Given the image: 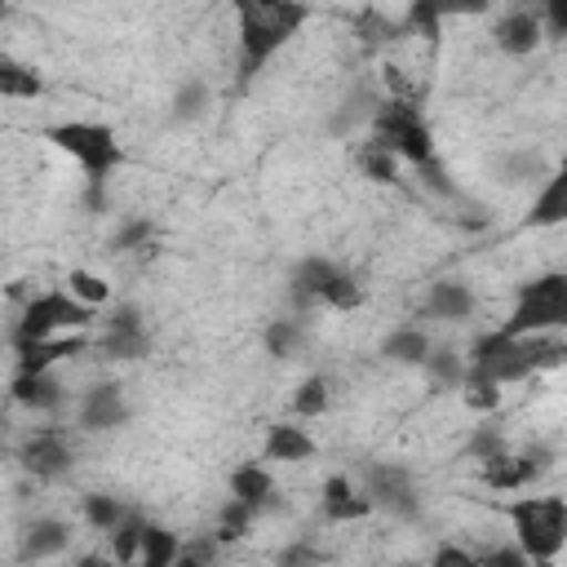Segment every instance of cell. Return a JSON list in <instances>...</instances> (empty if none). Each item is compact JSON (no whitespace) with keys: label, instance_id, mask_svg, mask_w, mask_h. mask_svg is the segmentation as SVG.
Here are the masks:
<instances>
[{"label":"cell","instance_id":"6","mask_svg":"<svg viewBox=\"0 0 567 567\" xmlns=\"http://www.w3.org/2000/svg\"><path fill=\"white\" fill-rule=\"evenodd\" d=\"M372 137L385 142V146H390L399 159H408L412 168L439 159L434 133H430V124L421 120V111H416L408 97H390V102H381V111H377V120H372Z\"/></svg>","mask_w":567,"mask_h":567},{"label":"cell","instance_id":"5","mask_svg":"<svg viewBox=\"0 0 567 567\" xmlns=\"http://www.w3.org/2000/svg\"><path fill=\"white\" fill-rule=\"evenodd\" d=\"M505 514L514 527V545L532 563H549L567 545V501L563 496H518L505 505Z\"/></svg>","mask_w":567,"mask_h":567},{"label":"cell","instance_id":"21","mask_svg":"<svg viewBox=\"0 0 567 567\" xmlns=\"http://www.w3.org/2000/svg\"><path fill=\"white\" fill-rule=\"evenodd\" d=\"M266 461H310L315 456V439L301 425H270L266 430Z\"/></svg>","mask_w":567,"mask_h":567},{"label":"cell","instance_id":"20","mask_svg":"<svg viewBox=\"0 0 567 567\" xmlns=\"http://www.w3.org/2000/svg\"><path fill=\"white\" fill-rule=\"evenodd\" d=\"M230 496L244 501V505H252V509H266L270 496H275V478H270V470L257 465V461H244V465L230 474Z\"/></svg>","mask_w":567,"mask_h":567},{"label":"cell","instance_id":"10","mask_svg":"<svg viewBox=\"0 0 567 567\" xmlns=\"http://www.w3.org/2000/svg\"><path fill=\"white\" fill-rule=\"evenodd\" d=\"M97 350L106 359H146L151 354V332H146V315L133 301H120L106 310L102 319V337Z\"/></svg>","mask_w":567,"mask_h":567},{"label":"cell","instance_id":"3","mask_svg":"<svg viewBox=\"0 0 567 567\" xmlns=\"http://www.w3.org/2000/svg\"><path fill=\"white\" fill-rule=\"evenodd\" d=\"M44 142H53L58 151H66L84 168V182L89 186H106V177L124 164V146H120L115 128L111 124H97V120H62V124H49L44 128Z\"/></svg>","mask_w":567,"mask_h":567},{"label":"cell","instance_id":"25","mask_svg":"<svg viewBox=\"0 0 567 567\" xmlns=\"http://www.w3.org/2000/svg\"><path fill=\"white\" fill-rule=\"evenodd\" d=\"M421 368H425V377L434 381V390H461V385H465V372H470L465 354H456L452 346H434Z\"/></svg>","mask_w":567,"mask_h":567},{"label":"cell","instance_id":"36","mask_svg":"<svg viewBox=\"0 0 567 567\" xmlns=\"http://www.w3.org/2000/svg\"><path fill=\"white\" fill-rule=\"evenodd\" d=\"M151 217H128L120 221V230L111 235V252H133V248H146L151 244Z\"/></svg>","mask_w":567,"mask_h":567},{"label":"cell","instance_id":"28","mask_svg":"<svg viewBox=\"0 0 567 567\" xmlns=\"http://www.w3.org/2000/svg\"><path fill=\"white\" fill-rule=\"evenodd\" d=\"M359 168H363L372 182H399V155H394L385 142H377V137H368V142L359 146Z\"/></svg>","mask_w":567,"mask_h":567},{"label":"cell","instance_id":"2","mask_svg":"<svg viewBox=\"0 0 567 567\" xmlns=\"http://www.w3.org/2000/svg\"><path fill=\"white\" fill-rule=\"evenodd\" d=\"M465 363H470V372H478L496 385H509V381H527L536 372L563 368L567 341L563 337H509L505 328H496V332H483L465 350Z\"/></svg>","mask_w":567,"mask_h":567},{"label":"cell","instance_id":"22","mask_svg":"<svg viewBox=\"0 0 567 567\" xmlns=\"http://www.w3.org/2000/svg\"><path fill=\"white\" fill-rule=\"evenodd\" d=\"M261 346H266V354L270 359H297L301 354V346H306V323L297 319V315H284V319H270L266 323V332H261Z\"/></svg>","mask_w":567,"mask_h":567},{"label":"cell","instance_id":"34","mask_svg":"<svg viewBox=\"0 0 567 567\" xmlns=\"http://www.w3.org/2000/svg\"><path fill=\"white\" fill-rule=\"evenodd\" d=\"M292 412H297V416H319V412H328V381H323V377H306V381L297 385V394H292Z\"/></svg>","mask_w":567,"mask_h":567},{"label":"cell","instance_id":"26","mask_svg":"<svg viewBox=\"0 0 567 567\" xmlns=\"http://www.w3.org/2000/svg\"><path fill=\"white\" fill-rule=\"evenodd\" d=\"M146 527H151V518L142 514V509H128V518L111 532V558L115 563H133V558H142V545H146Z\"/></svg>","mask_w":567,"mask_h":567},{"label":"cell","instance_id":"4","mask_svg":"<svg viewBox=\"0 0 567 567\" xmlns=\"http://www.w3.org/2000/svg\"><path fill=\"white\" fill-rule=\"evenodd\" d=\"M509 337H554L567 328V270H545L514 292V310L501 323Z\"/></svg>","mask_w":567,"mask_h":567},{"label":"cell","instance_id":"18","mask_svg":"<svg viewBox=\"0 0 567 567\" xmlns=\"http://www.w3.org/2000/svg\"><path fill=\"white\" fill-rule=\"evenodd\" d=\"M71 545V523L66 518H31L27 532H22V545H18V558L22 563H40V558H58L62 549Z\"/></svg>","mask_w":567,"mask_h":567},{"label":"cell","instance_id":"30","mask_svg":"<svg viewBox=\"0 0 567 567\" xmlns=\"http://www.w3.org/2000/svg\"><path fill=\"white\" fill-rule=\"evenodd\" d=\"M252 518H257V509L252 505H244V501H226L221 505V514H217V527H213V536H217V545H235L248 527H252Z\"/></svg>","mask_w":567,"mask_h":567},{"label":"cell","instance_id":"27","mask_svg":"<svg viewBox=\"0 0 567 567\" xmlns=\"http://www.w3.org/2000/svg\"><path fill=\"white\" fill-rule=\"evenodd\" d=\"M208 106H213V93H208V84H204L199 75H190V80L177 84V93H173V120H177V124L204 120Z\"/></svg>","mask_w":567,"mask_h":567},{"label":"cell","instance_id":"35","mask_svg":"<svg viewBox=\"0 0 567 567\" xmlns=\"http://www.w3.org/2000/svg\"><path fill=\"white\" fill-rule=\"evenodd\" d=\"M545 182L549 173H545V164H540V155H532V151H518V155H505L501 159V182Z\"/></svg>","mask_w":567,"mask_h":567},{"label":"cell","instance_id":"24","mask_svg":"<svg viewBox=\"0 0 567 567\" xmlns=\"http://www.w3.org/2000/svg\"><path fill=\"white\" fill-rule=\"evenodd\" d=\"M40 93H44V80H40V71L4 53V58H0V97H9V102H18V97H31V102H35Z\"/></svg>","mask_w":567,"mask_h":567},{"label":"cell","instance_id":"37","mask_svg":"<svg viewBox=\"0 0 567 567\" xmlns=\"http://www.w3.org/2000/svg\"><path fill=\"white\" fill-rule=\"evenodd\" d=\"M465 452H470L478 465H483V461H492V456H501V452H505V434H501V425H492V421H487V425H478V430L470 434Z\"/></svg>","mask_w":567,"mask_h":567},{"label":"cell","instance_id":"8","mask_svg":"<svg viewBox=\"0 0 567 567\" xmlns=\"http://www.w3.org/2000/svg\"><path fill=\"white\" fill-rule=\"evenodd\" d=\"M363 492L372 501V509H385L394 518H421V492L408 465L399 461H377L363 470Z\"/></svg>","mask_w":567,"mask_h":567},{"label":"cell","instance_id":"12","mask_svg":"<svg viewBox=\"0 0 567 567\" xmlns=\"http://www.w3.org/2000/svg\"><path fill=\"white\" fill-rule=\"evenodd\" d=\"M341 275H346V270H341L332 257H301V261L292 266V275H288V292H292V301H297L301 310L323 306L328 292H332V284H337Z\"/></svg>","mask_w":567,"mask_h":567},{"label":"cell","instance_id":"45","mask_svg":"<svg viewBox=\"0 0 567 567\" xmlns=\"http://www.w3.org/2000/svg\"><path fill=\"white\" fill-rule=\"evenodd\" d=\"M80 567H124V563H115V558L106 563V558H97V554H89V558H80Z\"/></svg>","mask_w":567,"mask_h":567},{"label":"cell","instance_id":"38","mask_svg":"<svg viewBox=\"0 0 567 567\" xmlns=\"http://www.w3.org/2000/svg\"><path fill=\"white\" fill-rule=\"evenodd\" d=\"M275 567H323V549H315V545H306V540H292V545L279 549Z\"/></svg>","mask_w":567,"mask_h":567},{"label":"cell","instance_id":"33","mask_svg":"<svg viewBox=\"0 0 567 567\" xmlns=\"http://www.w3.org/2000/svg\"><path fill=\"white\" fill-rule=\"evenodd\" d=\"M461 399H465V408H474V412H496L501 408V385L496 381H487V377H478V372H465V385H461Z\"/></svg>","mask_w":567,"mask_h":567},{"label":"cell","instance_id":"41","mask_svg":"<svg viewBox=\"0 0 567 567\" xmlns=\"http://www.w3.org/2000/svg\"><path fill=\"white\" fill-rule=\"evenodd\" d=\"M478 563H483V567H532V558H527L518 545H496V549H487Z\"/></svg>","mask_w":567,"mask_h":567},{"label":"cell","instance_id":"11","mask_svg":"<svg viewBox=\"0 0 567 567\" xmlns=\"http://www.w3.org/2000/svg\"><path fill=\"white\" fill-rule=\"evenodd\" d=\"M75 421L84 434H102V430H120L128 421V399H124V385L120 381H97L80 394V408H75Z\"/></svg>","mask_w":567,"mask_h":567},{"label":"cell","instance_id":"29","mask_svg":"<svg viewBox=\"0 0 567 567\" xmlns=\"http://www.w3.org/2000/svg\"><path fill=\"white\" fill-rule=\"evenodd\" d=\"M177 558H182V540L168 527L151 523L146 527V545H142V567H173Z\"/></svg>","mask_w":567,"mask_h":567},{"label":"cell","instance_id":"42","mask_svg":"<svg viewBox=\"0 0 567 567\" xmlns=\"http://www.w3.org/2000/svg\"><path fill=\"white\" fill-rule=\"evenodd\" d=\"M430 567H483V563H478V554H470L461 545H439L434 558H430Z\"/></svg>","mask_w":567,"mask_h":567},{"label":"cell","instance_id":"19","mask_svg":"<svg viewBox=\"0 0 567 567\" xmlns=\"http://www.w3.org/2000/svg\"><path fill=\"white\" fill-rule=\"evenodd\" d=\"M563 221H567V164L540 182V190L527 208V226H563Z\"/></svg>","mask_w":567,"mask_h":567},{"label":"cell","instance_id":"44","mask_svg":"<svg viewBox=\"0 0 567 567\" xmlns=\"http://www.w3.org/2000/svg\"><path fill=\"white\" fill-rule=\"evenodd\" d=\"M173 567H208V563H199V558H195V554H190V549H186V545H182V558H177V563H173Z\"/></svg>","mask_w":567,"mask_h":567},{"label":"cell","instance_id":"17","mask_svg":"<svg viewBox=\"0 0 567 567\" xmlns=\"http://www.w3.org/2000/svg\"><path fill=\"white\" fill-rule=\"evenodd\" d=\"M9 394H13V403H22V408H31L40 416H49V412H58L66 403V385L58 381V372H18Z\"/></svg>","mask_w":567,"mask_h":567},{"label":"cell","instance_id":"15","mask_svg":"<svg viewBox=\"0 0 567 567\" xmlns=\"http://www.w3.org/2000/svg\"><path fill=\"white\" fill-rule=\"evenodd\" d=\"M319 514H323L328 523H354V518H368V514H372V501H368V492L354 487L346 474H332V478H323Z\"/></svg>","mask_w":567,"mask_h":567},{"label":"cell","instance_id":"23","mask_svg":"<svg viewBox=\"0 0 567 567\" xmlns=\"http://www.w3.org/2000/svg\"><path fill=\"white\" fill-rule=\"evenodd\" d=\"M430 350H434V341H430V332L416 328V323H403V328H394V332L381 341V354L394 359V363H425Z\"/></svg>","mask_w":567,"mask_h":567},{"label":"cell","instance_id":"7","mask_svg":"<svg viewBox=\"0 0 567 567\" xmlns=\"http://www.w3.org/2000/svg\"><path fill=\"white\" fill-rule=\"evenodd\" d=\"M93 319H97L93 306H84L80 297L53 288V292H40V297H31V301L22 306V315H18V323H13V337L44 341V337H58L62 328L84 332V328H93Z\"/></svg>","mask_w":567,"mask_h":567},{"label":"cell","instance_id":"1","mask_svg":"<svg viewBox=\"0 0 567 567\" xmlns=\"http://www.w3.org/2000/svg\"><path fill=\"white\" fill-rule=\"evenodd\" d=\"M310 18L306 4L292 0H244L235 4V35H239V62H235V89L244 93L261 66L292 40V31Z\"/></svg>","mask_w":567,"mask_h":567},{"label":"cell","instance_id":"39","mask_svg":"<svg viewBox=\"0 0 567 567\" xmlns=\"http://www.w3.org/2000/svg\"><path fill=\"white\" fill-rule=\"evenodd\" d=\"M403 22L416 31V35H439V22H443V9H434V4H412L408 13H403Z\"/></svg>","mask_w":567,"mask_h":567},{"label":"cell","instance_id":"16","mask_svg":"<svg viewBox=\"0 0 567 567\" xmlns=\"http://www.w3.org/2000/svg\"><path fill=\"white\" fill-rule=\"evenodd\" d=\"M474 310H478V297H474V288H470L465 279H439V284H430L425 306H421V315L447 319V323H461V319H470Z\"/></svg>","mask_w":567,"mask_h":567},{"label":"cell","instance_id":"43","mask_svg":"<svg viewBox=\"0 0 567 567\" xmlns=\"http://www.w3.org/2000/svg\"><path fill=\"white\" fill-rule=\"evenodd\" d=\"M540 22H545V31H549V35L567 40V0H549V4L540 9Z\"/></svg>","mask_w":567,"mask_h":567},{"label":"cell","instance_id":"13","mask_svg":"<svg viewBox=\"0 0 567 567\" xmlns=\"http://www.w3.org/2000/svg\"><path fill=\"white\" fill-rule=\"evenodd\" d=\"M492 40H496V49L509 53V58H527V53H536L540 40H545L540 9H509V13H501L496 27H492Z\"/></svg>","mask_w":567,"mask_h":567},{"label":"cell","instance_id":"9","mask_svg":"<svg viewBox=\"0 0 567 567\" xmlns=\"http://www.w3.org/2000/svg\"><path fill=\"white\" fill-rule=\"evenodd\" d=\"M18 465H22L27 474L53 483V478H66V474L75 470V447H71V439H66L62 430L40 425V430H31V434L22 439V447H18Z\"/></svg>","mask_w":567,"mask_h":567},{"label":"cell","instance_id":"32","mask_svg":"<svg viewBox=\"0 0 567 567\" xmlns=\"http://www.w3.org/2000/svg\"><path fill=\"white\" fill-rule=\"evenodd\" d=\"M66 292H71V297H80V301H84V306H93V310L111 301V284H106L102 275L84 270V266H75V270L66 275Z\"/></svg>","mask_w":567,"mask_h":567},{"label":"cell","instance_id":"40","mask_svg":"<svg viewBox=\"0 0 567 567\" xmlns=\"http://www.w3.org/2000/svg\"><path fill=\"white\" fill-rule=\"evenodd\" d=\"M416 177L434 190V195H456V186H452V177H447V168H443V159H430V164H421L416 168Z\"/></svg>","mask_w":567,"mask_h":567},{"label":"cell","instance_id":"14","mask_svg":"<svg viewBox=\"0 0 567 567\" xmlns=\"http://www.w3.org/2000/svg\"><path fill=\"white\" fill-rule=\"evenodd\" d=\"M84 346H89V337H84V332H75V337H44V341H27V337H13L18 372H53V363L84 354Z\"/></svg>","mask_w":567,"mask_h":567},{"label":"cell","instance_id":"31","mask_svg":"<svg viewBox=\"0 0 567 567\" xmlns=\"http://www.w3.org/2000/svg\"><path fill=\"white\" fill-rule=\"evenodd\" d=\"M84 518H89L97 532H106V536H111V532L128 518V509H124L115 496H106V492H89V496H84Z\"/></svg>","mask_w":567,"mask_h":567}]
</instances>
